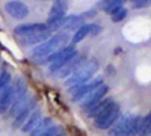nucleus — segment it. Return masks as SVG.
Returning <instances> with one entry per match:
<instances>
[{
    "label": "nucleus",
    "mask_w": 151,
    "mask_h": 136,
    "mask_svg": "<svg viewBox=\"0 0 151 136\" xmlns=\"http://www.w3.org/2000/svg\"><path fill=\"white\" fill-rule=\"evenodd\" d=\"M55 126V121H53V118H50V117H45V118H42L40 122H38V126L30 132V136H41L45 130H48L50 127H53Z\"/></svg>",
    "instance_id": "17"
},
{
    "label": "nucleus",
    "mask_w": 151,
    "mask_h": 136,
    "mask_svg": "<svg viewBox=\"0 0 151 136\" xmlns=\"http://www.w3.org/2000/svg\"><path fill=\"white\" fill-rule=\"evenodd\" d=\"M67 11H68V3L67 2H64V0H58V2H55L52 9H50V12H48V18H47V23H45L47 27L53 26L55 23H58L59 20L64 18L65 14H67Z\"/></svg>",
    "instance_id": "12"
},
{
    "label": "nucleus",
    "mask_w": 151,
    "mask_h": 136,
    "mask_svg": "<svg viewBox=\"0 0 151 136\" xmlns=\"http://www.w3.org/2000/svg\"><path fill=\"white\" fill-rule=\"evenodd\" d=\"M83 17L82 15H67L58 23H55L53 26H50L48 29L55 32V30H62V32H71V30H77L83 26Z\"/></svg>",
    "instance_id": "7"
},
{
    "label": "nucleus",
    "mask_w": 151,
    "mask_h": 136,
    "mask_svg": "<svg viewBox=\"0 0 151 136\" xmlns=\"http://www.w3.org/2000/svg\"><path fill=\"white\" fill-rule=\"evenodd\" d=\"M119 115H121V107H119V104L118 103H115V101H110L101 112H100L94 119H95V127L97 129H110L113 124L116 122V119L119 118Z\"/></svg>",
    "instance_id": "5"
},
{
    "label": "nucleus",
    "mask_w": 151,
    "mask_h": 136,
    "mask_svg": "<svg viewBox=\"0 0 151 136\" xmlns=\"http://www.w3.org/2000/svg\"><path fill=\"white\" fill-rule=\"evenodd\" d=\"M5 9L12 18H17V20H23L29 15V8L23 2H8L5 5Z\"/></svg>",
    "instance_id": "14"
},
{
    "label": "nucleus",
    "mask_w": 151,
    "mask_h": 136,
    "mask_svg": "<svg viewBox=\"0 0 151 136\" xmlns=\"http://www.w3.org/2000/svg\"><path fill=\"white\" fill-rule=\"evenodd\" d=\"M101 85H103V79H94L92 82H86V83H82V85H77V86H73V88L68 89V92L73 95V101L79 103L88 94H91L92 91H95L98 86H101Z\"/></svg>",
    "instance_id": "6"
},
{
    "label": "nucleus",
    "mask_w": 151,
    "mask_h": 136,
    "mask_svg": "<svg viewBox=\"0 0 151 136\" xmlns=\"http://www.w3.org/2000/svg\"><path fill=\"white\" fill-rule=\"evenodd\" d=\"M148 6H151V0H136V2H133V8L136 9L148 8Z\"/></svg>",
    "instance_id": "24"
},
{
    "label": "nucleus",
    "mask_w": 151,
    "mask_h": 136,
    "mask_svg": "<svg viewBox=\"0 0 151 136\" xmlns=\"http://www.w3.org/2000/svg\"><path fill=\"white\" fill-rule=\"evenodd\" d=\"M24 91H26V82L23 77L17 79L14 83H9L8 88L0 94V114H5L6 110H9L14 100Z\"/></svg>",
    "instance_id": "4"
},
{
    "label": "nucleus",
    "mask_w": 151,
    "mask_h": 136,
    "mask_svg": "<svg viewBox=\"0 0 151 136\" xmlns=\"http://www.w3.org/2000/svg\"><path fill=\"white\" fill-rule=\"evenodd\" d=\"M30 100V92L26 89L24 92H21L15 100H14V103L11 104V107H9V117H17V114L20 112V110L26 106V103Z\"/></svg>",
    "instance_id": "15"
},
{
    "label": "nucleus",
    "mask_w": 151,
    "mask_h": 136,
    "mask_svg": "<svg viewBox=\"0 0 151 136\" xmlns=\"http://www.w3.org/2000/svg\"><path fill=\"white\" fill-rule=\"evenodd\" d=\"M76 53H77V48H76L74 44L67 45L65 48L53 53V55H48L47 58L42 59H35V64L38 65H48V74L50 76H55V74L67 64V60L70 58H73Z\"/></svg>",
    "instance_id": "2"
},
{
    "label": "nucleus",
    "mask_w": 151,
    "mask_h": 136,
    "mask_svg": "<svg viewBox=\"0 0 151 136\" xmlns=\"http://www.w3.org/2000/svg\"><path fill=\"white\" fill-rule=\"evenodd\" d=\"M88 35H89V24H83L80 29L76 30V33H74V36H73V42H74V44H76V42H80L82 40L86 38Z\"/></svg>",
    "instance_id": "20"
},
{
    "label": "nucleus",
    "mask_w": 151,
    "mask_h": 136,
    "mask_svg": "<svg viewBox=\"0 0 151 136\" xmlns=\"http://www.w3.org/2000/svg\"><path fill=\"white\" fill-rule=\"evenodd\" d=\"M109 92V86L107 85H101V86H98V88L95 91H92L91 94H88L83 100H82V107L83 110L86 112L88 109H91L94 104H97L98 101H101L103 98H106V94Z\"/></svg>",
    "instance_id": "11"
},
{
    "label": "nucleus",
    "mask_w": 151,
    "mask_h": 136,
    "mask_svg": "<svg viewBox=\"0 0 151 136\" xmlns=\"http://www.w3.org/2000/svg\"><path fill=\"white\" fill-rule=\"evenodd\" d=\"M110 101H112V98H110V97L103 98L101 101H98L97 104H94L91 109H88V110H86V115L89 117V118H95V117H97L100 112H101V110H103V109H104V107L110 103Z\"/></svg>",
    "instance_id": "19"
},
{
    "label": "nucleus",
    "mask_w": 151,
    "mask_h": 136,
    "mask_svg": "<svg viewBox=\"0 0 151 136\" xmlns=\"http://www.w3.org/2000/svg\"><path fill=\"white\" fill-rule=\"evenodd\" d=\"M85 59H86V56L77 52L73 58H70V59L67 60V64H65L64 67H62V68L55 74V76H56V77H59V79H68V77H70L71 74H73L76 70H77L80 65H83V64L86 62Z\"/></svg>",
    "instance_id": "8"
},
{
    "label": "nucleus",
    "mask_w": 151,
    "mask_h": 136,
    "mask_svg": "<svg viewBox=\"0 0 151 136\" xmlns=\"http://www.w3.org/2000/svg\"><path fill=\"white\" fill-rule=\"evenodd\" d=\"M60 133H64V127L55 124L53 127H50L48 130H45L41 136H58V135H60Z\"/></svg>",
    "instance_id": "22"
},
{
    "label": "nucleus",
    "mask_w": 151,
    "mask_h": 136,
    "mask_svg": "<svg viewBox=\"0 0 151 136\" xmlns=\"http://www.w3.org/2000/svg\"><path fill=\"white\" fill-rule=\"evenodd\" d=\"M122 5H124L122 0H107V2H100L98 3V6L110 15H113L119 8H122Z\"/></svg>",
    "instance_id": "18"
},
{
    "label": "nucleus",
    "mask_w": 151,
    "mask_h": 136,
    "mask_svg": "<svg viewBox=\"0 0 151 136\" xmlns=\"http://www.w3.org/2000/svg\"><path fill=\"white\" fill-rule=\"evenodd\" d=\"M70 42V33L67 32H58V33H53L47 41H44L42 44L40 45H35L33 50H32V56L33 59H42V58H47L48 55H53L62 48H65Z\"/></svg>",
    "instance_id": "1"
},
{
    "label": "nucleus",
    "mask_w": 151,
    "mask_h": 136,
    "mask_svg": "<svg viewBox=\"0 0 151 136\" xmlns=\"http://www.w3.org/2000/svg\"><path fill=\"white\" fill-rule=\"evenodd\" d=\"M98 68H100V65L97 62V59L86 60V62L83 65H80L68 79H65V86H68V89H70V88H73V86H77V85L89 82L91 77L98 71Z\"/></svg>",
    "instance_id": "3"
},
{
    "label": "nucleus",
    "mask_w": 151,
    "mask_h": 136,
    "mask_svg": "<svg viewBox=\"0 0 151 136\" xmlns=\"http://www.w3.org/2000/svg\"><path fill=\"white\" fill-rule=\"evenodd\" d=\"M45 30H48L45 23H26V24H20V26H17L14 29L15 35L20 40L36 35V33H41V32H45Z\"/></svg>",
    "instance_id": "9"
},
{
    "label": "nucleus",
    "mask_w": 151,
    "mask_h": 136,
    "mask_svg": "<svg viewBox=\"0 0 151 136\" xmlns=\"http://www.w3.org/2000/svg\"><path fill=\"white\" fill-rule=\"evenodd\" d=\"M42 118H41V110L40 109H35L33 112H32V115L27 118V121L23 124V127H21V130L24 132V133H30L36 126H38V122H40Z\"/></svg>",
    "instance_id": "16"
},
{
    "label": "nucleus",
    "mask_w": 151,
    "mask_h": 136,
    "mask_svg": "<svg viewBox=\"0 0 151 136\" xmlns=\"http://www.w3.org/2000/svg\"><path fill=\"white\" fill-rule=\"evenodd\" d=\"M112 17V21H115V23H118V21H121V20H124L125 17H127V9H125L124 6L122 8H119L115 14L113 15H110Z\"/></svg>",
    "instance_id": "23"
},
{
    "label": "nucleus",
    "mask_w": 151,
    "mask_h": 136,
    "mask_svg": "<svg viewBox=\"0 0 151 136\" xmlns=\"http://www.w3.org/2000/svg\"><path fill=\"white\" fill-rule=\"evenodd\" d=\"M95 14H97V9L92 8V9H89V11H86L82 17H83V18H92V17H95Z\"/></svg>",
    "instance_id": "26"
},
{
    "label": "nucleus",
    "mask_w": 151,
    "mask_h": 136,
    "mask_svg": "<svg viewBox=\"0 0 151 136\" xmlns=\"http://www.w3.org/2000/svg\"><path fill=\"white\" fill-rule=\"evenodd\" d=\"M9 83H11V73L3 70L2 73H0V94L8 88Z\"/></svg>",
    "instance_id": "21"
},
{
    "label": "nucleus",
    "mask_w": 151,
    "mask_h": 136,
    "mask_svg": "<svg viewBox=\"0 0 151 136\" xmlns=\"http://www.w3.org/2000/svg\"><path fill=\"white\" fill-rule=\"evenodd\" d=\"M100 32H101V27H100L98 24H89V35L97 36Z\"/></svg>",
    "instance_id": "25"
},
{
    "label": "nucleus",
    "mask_w": 151,
    "mask_h": 136,
    "mask_svg": "<svg viewBox=\"0 0 151 136\" xmlns=\"http://www.w3.org/2000/svg\"><path fill=\"white\" fill-rule=\"evenodd\" d=\"M58 136H67L65 133H60V135H58Z\"/></svg>",
    "instance_id": "27"
},
{
    "label": "nucleus",
    "mask_w": 151,
    "mask_h": 136,
    "mask_svg": "<svg viewBox=\"0 0 151 136\" xmlns=\"http://www.w3.org/2000/svg\"><path fill=\"white\" fill-rule=\"evenodd\" d=\"M36 103H38V98H30V100L26 103V106H24L20 112L17 114V117H15V119H14V122H12V127L14 129H21L23 127V124L27 121V118L32 115V112L36 109Z\"/></svg>",
    "instance_id": "13"
},
{
    "label": "nucleus",
    "mask_w": 151,
    "mask_h": 136,
    "mask_svg": "<svg viewBox=\"0 0 151 136\" xmlns=\"http://www.w3.org/2000/svg\"><path fill=\"white\" fill-rule=\"evenodd\" d=\"M134 118H136L134 114H127V115L118 118L115 124L109 129V136H124L129 132L130 126L133 124Z\"/></svg>",
    "instance_id": "10"
}]
</instances>
